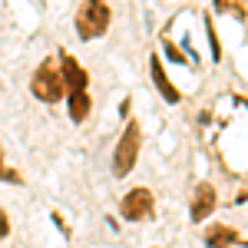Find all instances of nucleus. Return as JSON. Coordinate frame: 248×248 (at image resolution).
<instances>
[{
  "mask_svg": "<svg viewBox=\"0 0 248 248\" xmlns=\"http://www.w3.org/2000/svg\"><path fill=\"white\" fill-rule=\"evenodd\" d=\"M113 23V10L106 0H86L77 14V37L79 40H96L103 37Z\"/></svg>",
  "mask_w": 248,
  "mask_h": 248,
  "instance_id": "obj_1",
  "label": "nucleus"
},
{
  "mask_svg": "<svg viewBox=\"0 0 248 248\" xmlns=\"http://www.w3.org/2000/svg\"><path fill=\"white\" fill-rule=\"evenodd\" d=\"M139 146H142V133H139V123H126V129L119 136V142H116L113 149V175L116 179H123V175H129L136 166V159H139Z\"/></svg>",
  "mask_w": 248,
  "mask_h": 248,
  "instance_id": "obj_2",
  "label": "nucleus"
},
{
  "mask_svg": "<svg viewBox=\"0 0 248 248\" xmlns=\"http://www.w3.org/2000/svg\"><path fill=\"white\" fill-rule=\"evenodd\" d=\"M30 90H33V96L43 99V103H60V99L66 96V83H63V73L53 70V63L46 60V63L37 66V73L30 79Z\"/></svg>",
  "mask_w": 248,
  "mask_h": 248,
  "instance_id": "obj_3",
  "label": "nucleus"
},
{
  "mask_svg": "<svg viewBox=\"0 0 248 248\" xmlns=\"http://www.w3.org/2000/svg\"><path fill=\"white\" fill-rule=\"evenodd\" d=\"M119 212H123V218H126V222H142V218H149V215L155 212V195L149 189L126 192V195H123Z\"/></svg>",
  "mask_w": 248,
  "mask_h": 248,
  "instance_id": "obj_4",
  "label": "nucleus"
},
{
  "mask_svg": "<svg viewBox=\"0 0 248 248\" xmlns=\"http://www.w3.org/2000/svg\"><path fill=\"white\" fill-rule=\"evenodd\" d=\"M215 202H218V195H215V186H209V182H199L195 186V192H192V222H205L212 212H215Z\"/></svg>",
  "mask_w": 248,
  "mask_h": 248,
  "instance_id": "obj_5",
  "label": "nucleus"
},
{
  "mask_svg": "<svg viewBox=\"0 0 248 248\" xmlns=\"http://www.w3.org/2000/svg\"><path fill=\"white\" fill-rule=\"evenodd\" d=\"M60 73H63V83H66V93H83L86 83H90V73L70 53H63V60H60Z\"/></svg>",
  "mask_w": 248,
  "mask_h": 248,
  "instance_id": "obj_6",
  "label": "nucleus"
},
{
  "mask_svg": "<svg viewBox=\"0 0 248 248\" xmlns=\"http://www.w3.org/2000/svg\"><path fill=\"white\" fill-rule=\"evenodd\" d=\"M149 73H153L155 90L162 93V99H166V103H179V99H182L179 86H172V79L166 77V70H162V60H159V53H153V60H149Z\"/></svg>",
  "mask_w": 248,
  "mask_h": 248,
  "instance_id": "obj_7",
  "label": "nucleus"
},
{
  "mask_svg": "<svg viewBox=\"0 0 248 248\" xmlns=\"http://www.w3.org/2000/svg\"><path fill=\"white\" fill-rule=\"evenodd\" d=\"M238 242V232L229 229V225H212L209 232H205V245L209 248H229Z\"/></svg>",
  "mask_w": 248,
  "mask_h": 248,
  "instance_id": "obj_8",
  "label": "nucleus"
},
{
  "mask_svg": "<svg viewBox=\"0 0 248 248\" xmlns=\"http://www.w3.org/2000/svg\"><path fill=\"white\" fill-rule=\"evenodd\" d=\"M90 96H86V90L83 93H70V119L73 123H86V116H90Z\"/></svg>",
  "mask_w": 248,
  "mask_h": 248,
  "instance_id": "obj_9",
  "label": "nucleus"
},
{
  "mask_svg": "<svg viewBox=\"0 0 248 248\" xmlns=\"http://www.w3.org/2000/svg\"><path fill=\"white\" fill-rule=\"evenodd\" d=\"M162 46H166V53H169V60H175V63H186V57H182V53H179V50H175V46H172L169 40H166V43H162Z\"/></svg>",
  "mask_w": 248,
  "mask_h": 248,
  "instance_id": "obj_10",
  "label": "nucleus"
},
{
  "mask_svg": "<svg viewBox=\"0 0 248 248\" xmlns=\"http://www.w3.org/2000/svg\"><path fill=\"white\" fill-rule=\"evenodd\" d=\"M10 235V218H7V212L0 209V238H7Z\"/></svg>",
  "mask_w": 248,
  "mask_h": 248,
  "instance_id": "obj_11",
  "label": "nucleus"
},
{
  "mask_svg": "<svg viewBox=\"0 0 248 248\" xmlns=\"http://www.w3.org/2000/svg\"><path fill=\"white\" fill-rule=\"evenodd\" d=\"M0 175H3V149H0Z\"/></svg>",
  "mask_w": 248,
  "mask_h": 248,
  "instance_id": "obj_12",
  "label": "nucleus"
}]
</instances>
